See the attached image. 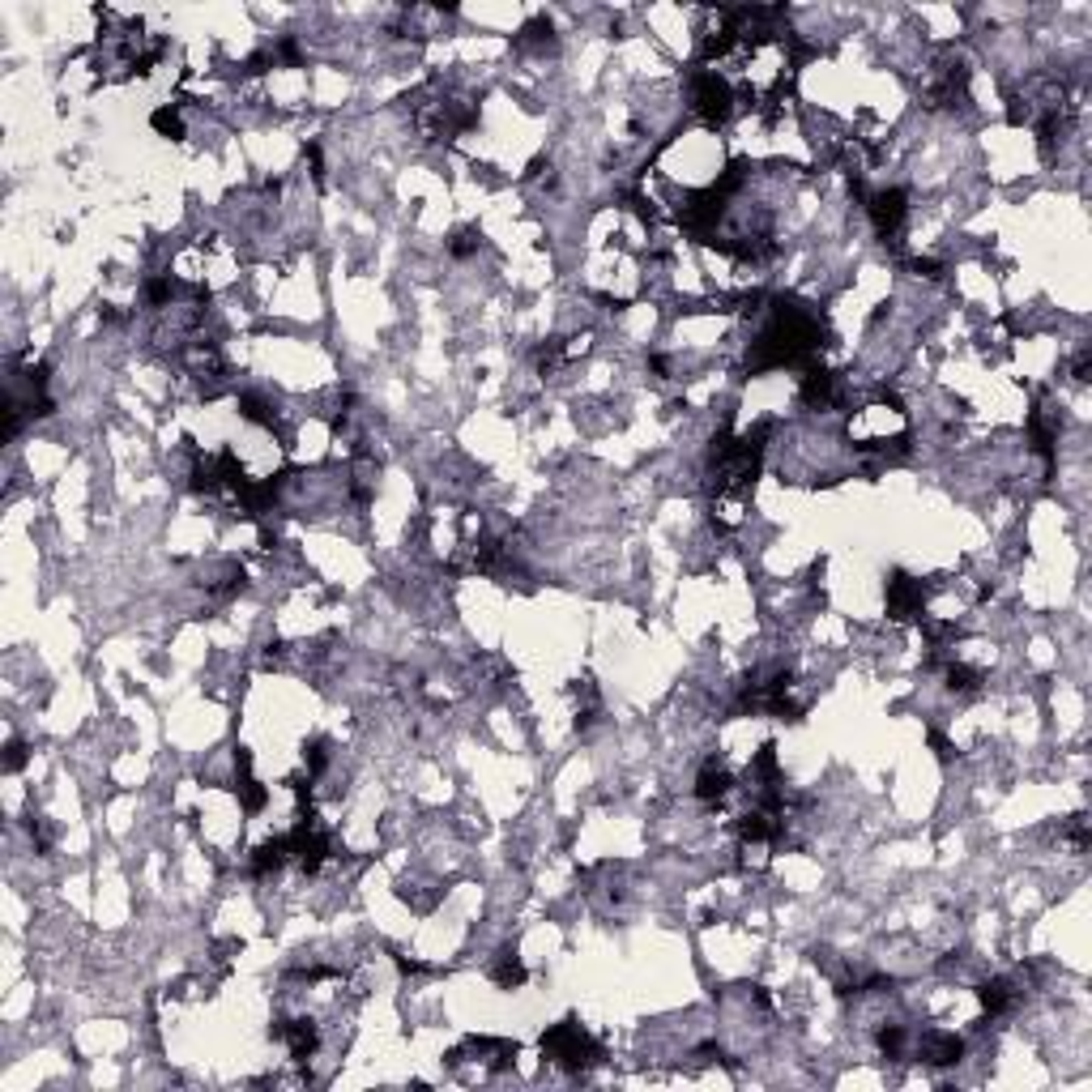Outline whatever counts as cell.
Wrapping results in <instances>:
<instances>
[{
    "instance_id": "obj_1",
    "label": "cell",
    "mask_w": 1092,
    "mask_h": 1092,
    "mask_svg": "<svg viewBox=\"0 0 1092 1092\" xmlns=\"http://www.w3.org/2000/svg\"><path fill=\"white\" fill-rule=\"evenodd\" d=\"M543 1058L555 1063V1067H563V1071H572V1076H581V1071H589V1067L602 1063V1045H598V1037L585 1024L559 1020L543 1032Z\"/></svg>"
},
{
    "instance_id": "obj_2",
    "label": "cell",
    "mask_w": 1092,
    "mask_h": 1092,
    "mask_svg": "<svg viewBox=\"0 0 1092 1092\" xmlns=\"http://www.w3.org/2000/svg\"><path fill=\"white\" fill-rule=\"evenodd\" d=\"M858 202H862L871 226H875V235H880L884 244H896V239L905 235V222H909V193H905V188H896V184L871 188V193H862Z\"/></svg>"
},
{
    "instance_id": "obj_3",
    "label": "cell",
    "mask_w": 1092,
    "mask_h": 1092,
    "mask_svg": "<svg viewBox=\"0 0 1092 1092\" xmlns=\"http://www.w3.org/2000/svg\"><path fill=\"white\" fill-rule=\"evenodd\" d=\"M931 611V585L909 576V572H892L887 581V619L892 623H918Z\"/></svg>"
},
{
    "instance_id": "obj_4",
    "label": "cell",
    "mask_w": 1092,
    "mask_h": 1092,
    "mask_svg": "<svg viewBox=\"0 0 1092 1092\" xmlns=\"http://www.w3.org/2000/svg\"><path fill=\"white\" fill-rule=\"evenodd\" d=\"M734 790H739V781H734V772H730L722 759H708V764L696 772V798H700L704 807H722V803H730V798H734Z\"/></svg>"
},
{
    "instance_id": "obj_5",
    "label": "cell",
    "mask_w": 1092,
    "mask_h": 1092,
    "mask_svg": "<svg viewBox=\"0 0 1092 1092\" xmlns=\"http://www.w3.org/2000/svg\"><path fill=\"white\" fill-rule=\"evenodd\" d=\"M973 994H977V1007H981L986 1020H1003V1016L1016 1012V1003H1020V986H1016L1012 977H990V981H981Z\"/></svg>"
},
{
    "instance_id": "obj_6",
    "label": "cell",
    "mask_w": 1092,
    "mask_h": 1092,
    "mask_svg": "<svg viewBox=\"0 0 1092 1092\" xmlns=\"http://www.w3.org/2000/svg\"><path fill=\"white\" fill-rule=\"evenodd\" d=\"M491 977H495V986H504V990H521V986L530 981V968L521 964L517 948H504V952L495 955V964H491Z\"/></svg>"
},
{
    "instance_id": "obj_7",
    "label": "cell",
    "mask_w": 1092,
    "mask_h": 1092,
    "mask_svg": "<svg viewBox=\"0 0 1092 1092\" xmlns=\"http://www.w3.org/2000/svg\"><path fill=\"white\" fill-rule=\"evenodd\" d=\"M150 125L158 129L162 136H171V141H180V136L188 133L184 129V103H162L154 116H150Z\"/></svg>"
},
{
    "instance_id": "obj_8",
    "label": "cell",
    "mask_w": 1092,
    "mask_h": 1092,
    "mask_svg": "<svg viewBox=\"0 0 1092 1092\" xmlns=\"http://www.w3.org/2000/svg\"><path fill=\"white\" fill-rule=\"evenodd\" d=\"M478 248H482V231H457L453 244H448L453 257H474Z\"/></svg>"
},
{
    "instance_id": "obj_9",
    "label": "cell",
    "mask_w": 1092,
    "mask_h": 1092,
    "mask_svg": "<svg viewBox=\"0 0 1092 1092\" xmlns=\"http://www.w3.org/2000/svg\"><path fill=\"white\" fill-rule=\"evenodd\" d=\"M22 764H26V748H22V743H9V748H4V772H17Z\"/></svg>"
}]
</instances>
